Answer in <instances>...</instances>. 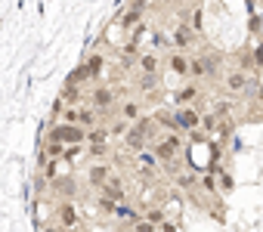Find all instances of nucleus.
<instances>
[{
	"instance_id": "1a4fd4ad",
	"label": "nucleus",
	"mask_w": 263,
	"mask_h": 232,
	"mask_svg": "<svg viewBox=\"0 0 263 232\" xmlns=\"http://www.w3.org/2000/svg\"><path fill=\"white\" fill-rule=\"evenodd\" d=\"M171 99H174V108H183V105H201L204 93H201V84L186 81V84H180V87L171 93Z\"/></svg>"
},
{
	"instance_id": "0eeeda50",
	"label": "nucleus",
	"mask_w": 263,
	"mask_h": 232,
	"mask_svg": "<svg viewBox=\"0 0 263 232\" xmlns=\"http://www.w3.org/2000/svg\"><path fill=\"white\" fill-rule=\"evenodd\" d=\"M198 37H201V34H198L186 19L177 22L174 31H171V44H174V50H177V53H189V56H192V47L198 44Z\"/></svg>"
},
{
	"instance_id": "aec40b11",
	"label": "nucleus",
	"mask_w": 263,
	"mask_h": 232,
	"mask_svg": "<svg viewBox=\"0 0 263 232\" xmlns=\"http://www.w3.org/2000/svg\"><path fill=\"white\" fill-rule=\"evenodd\" d=\"M140 93H155L161 87V74H137V84H134Z\"/></svg>"
},
{
	"instance_id": "20e7f679",
	"label": "nucleus",
	"mask_w": 263,
	"mask_h": 232,
	"mask_svg": "<svg viewBox=\"0 0 263 232\" xmlns=\"http://www.w3.org/2000/svg\"><path fill=\"white\" fill-rule=\"evenodd\" d=\"M87 130L84 127H78V124H53L50 127V133H47V140H53V143H62L65 149H71V146H87Z\"/></svg>"
},
{
	"instance_id": "dca6fc26",
	"label": "nucleus",
	"mask_w": 263,
	"mask_h": 232,
	"mask_svg": "<svg viewBox=\"0 0 263 232\" xmlns=\"http://www.w3.org/2000/svg\"><path fill=\"white\" fill-rule=\"evenodd\" d=\"M99 195H105V198L115 201V204H124V201H127V189H124V183H121L118 177H111V180L99 189Z\"/></svg>"
},
{
	"instance_id": "9d476101",
	"label": "nucleus",
	"mask_w": 263,
	"mask_h": 232,
	"mask_svg": "<svg viewBox=\"0 0 263 232\" xmlns=\"http://www.w3.org/2000/svg\"><path fill=\"white\" fill-rule=\"evenodd\" d=\"M137 74H161V68H164V59L158 56V53H152V50H146V53H140L137 56Z\"/></svg>"
},
{
	"instance_id": "4be33fe9",
	"label": "nucleus",
	"mask_w": 263,
	"mask_h": 232,
	"mask_svg": "<svg viewBox=\"0 0 263 232\" xmlns=\"http://www.w3.org/2000/svg\"><path fill=\"white\" fill-rule=\"evenodd\" d=\"M90 152V164H105L111 155V143H99V146H87Z\"/></svg>"
},
{
	"instance_id": "2eb2a0df",
	"label": "nucleus",
	"mask_w": 263,
	"mask_h": 232,
	"mask_svg": "<svg viewBox=\"0 0 263 232\" xmlns=\"http://www.w3.org/2000/svg\"><path fill=\"white\" fill-rule=\"evenodd\" d=\"M111 177H115V173H111V164H108V161H105V164H90V167H87V183H90L93 189H102Z\"/></svg>"
},
{
	"instance_id": "bb28decb",
	"label": "nucleus",
	"mask_w": 263,
	"mask_h": 232,
	"mask_svg": "<svg viewBox=\"0 0 263 232\" xmlns=\"http://www.w3.org/2000/svg\"><path fill=\"white\" fill-rule=\"evenodd\" d=\"M198 4H201V0H171V7H174V10H183V13L198 10Z\"/></svg>"
},
{
	"instance_id": "f03ea898",
	"label": "nucleus",
	"mask_w": 263,
	"mask_h": 232,
	"mask_svg": "<svg viewBox=\"0 0 263 232\" xmlns=\"http://www.w3.org/2000/svg\"><path fill=\"white\" fill-rule=\"evenodd\" d=\"M257 81H254V74L248 71V68H241V65H232V68H226V74H223V93H226V99H245V96H257Z\"/></svg>"
},
{
	"instance_id": "7ed1b4c3",
	"label": "nucleus",
	"mask_w": 263,
	"mask_h": 232,
	"mask_svg": "<svg viewBox=\"0 0 263 232\" xmlns=\"http://www.w3.org/2000/svg\"><path fill=\"white\" fill-rule=\"evenodd\" d=\"M149 149L155 152V158L161 161V167H167V164H177V158L183 155L186 143H183V133H161Z\"/></svg>"
},
{
	"instance_id": "6e6552de",
	"label": "nucleus",
	"mask_w": 263,
	"mask_h": 232,
	"mask_svg": "<svg viewBox=\"0 0 263 232\" xmlns=\"http://www.w3.org/2000/svg\"><path fill=\"white\" fill-rule=\"evenodd\" d=\"M201 108L198 105H183V108H174V118H177V127L180 133H192V130H201Z\"/></svg>"
},
{
	"instance_id": "a211bd4d",
	"label": "nucleus",
	"mask_w": 263,
	"mask_h": 232,
	"mask_svg": "<svg viewBox=\"0 0 263 232\" xmlns=\"http://www.w3.org/2000/svg\"><path fill=\"white\" fill-rule=\"evenodd\" d=\"M59 99H62L65 105H74V108L87 102V96H84L81 84H65V87H62V93H59Z\"/></svg>"
},
{
	"instance_id": "423d86ee",
	"label": "nucleus",
	"mask_w": 263,
	"mask_h": 232,
	"mask_svg": "<svg viewBox=\"0 0 263 232\" xmlns=\"http://www.w3.org/2000/svg\"><path fill=\"white\" fill-rule=\"evenodd\" d=\"M118 99H127V93H124V90H115V87H105V84H96V87L90 90V96H87V105H93L96 111L108 114Z\"/></svg>"
},
{
	"instance_id": "5701e85b",
	"label": "nucleus",
	"mask_w": 263,
	"mask_h": 232,
	"mask_svg": "<svg viewBox=\"0 0 263 232\" xmlns=\"http://www.w3.org/2000/svg\"><path fill=\"white\" fill-rule=\"evenodd\" d=\"M62 158H65V146L47 140V143H44V161H62Z\"/></svg>"
},
{
	"instance_id": "39448f33",
	"label": "nucleus",
	"mask_w": 263,
	"mask_h": 232,
	"mask_svg": "<svg viewBox=\"0 0 263 232\" xmlns=\"http://www.w3.org/2000/svg\"><path fill=\"white\" fill-rule=\"evenodd\" d=\"M53 223L65 232H81L84 229V217L78 214L74 201H56L53 204Z\"/></svg>"
},
{
	"instance_id": "a878e982",
	"label": "nucleus",
	"mask_w": 263,
	"mask_h": 232,
	"mask_svg": "<svg viewBox=\"0 0 263 232\" xmlns=\"http://www.w3.org/2000/svg\"><path fill=\"white\" fill-rule=\"evenodd\" d=\"M198 186H201L208 195H217V192H220V186H217V180H214L211 173H208V177H201V180H198Z\"/></svg>"
},
{
	"instance_id": "b1692460",
	"label": "nucleus",
	"mask_w": 263,
	"mask_h": 232,
	"mask_svg": "<svg viewBox=\"0 0 263 232\" xmlns=\"http://www.w3.org/2000/svg\"><path fill=\"white\" fill-rule=\"evenodd\" d=\"M130 127H134V124L124 121V118H111V121H108V133H111V137H118V140H124V137L130 133Z\"/></svg>"
},
{
	"instance_id": "ddd939ff",
	"label": "nucleus",
	"mask_w": 263,
	"mask_h": 232,
	"mask_svg": "<svg viewBox=\"0 0 263 232\" xmlns=\"http://www.w3.org/2000/svg\"><path fill=\"white\" fill-rule=\"evenodd\" d=\"M99 124H105V121H102V111H96V108L87 105V102L78 105V127H84V130L90 133V130H96Z\"/></svg>"
},
{
	"instance_id": "7c9ffc66",
	"label": "nucleus",
	"mask_w": 263,
	"mask_h": 232,
	"mask_svg": "<svg viewBox=\"0 0 263 232\" xmlns=\"http://www.w3.org/2000/svg\"><path fill=\"white\" fill-rule=\"evenodd\" d=\"M220 189H223V192H232V177H229L226 170L220 173Z\"/></svg>"
},
{
	"instance_id": "412c9836",
	"label": "nucleus",
	"mask_w": 263,
	"mask_h": 232,
	"mask_svg": "<svg viewBox=\"0 0 263 232\" xmlns=\"http://www.w3.org/2000/svg\"><path fill=\"white\" fill-rule=\"evenodd\" d=\"M143 217H146L149 223H155L158 229H161V226H164V223L171 220V217H167V210H164L161 204H149V207H143Z\"/></svg>"
},
{
	"instance_id": "4468645a",
	"label": "nucleus",
	"mask_w": 263,
	"mask_h": 232,
	"mask_svg": "<svg viewBox=\"0 0 263 232\" xmlns=\"http://www.w3.org/2000/svg\"><path fill=\"white\" fill-rule=\"evenodd\" d=\"M164 68L171 71V74H177V78H186L189 81V53H167V59H164Z\"/></svg>"
},
{
	"instance_id": "2f4dec72",
	"label": "nucleus",
	"mask_w": 263,
	"mask_h": 232,
	"mask_svg": "<svg viewBox=\"0 0 263 232\" xmlns=\"http://www.w3.org/2000/svg\"><path fill=\"white\" fill-rule=\"evenodd\" d=\"M118 232H137V229H134V226H121Z\"/></svg>"
},
{
	"instance_id": "393cba45",
	"label": "nucleus",
	"mask_w": 263,
	"mask_h": 232,
	"mask_svg": "<svg viewBox=\"0 0 263 232\" xmlns=\"http://www.w3.org/2000/svg\"><path fill=\"white\" fill-rule=\"evenodd\" d=\"M108 124H99L96 130H90V137H87V146H99V143H108Z\"/></svg>"
},
{
	"instance_id": "9b49d317",
	"label": "nucleus",
	"mask_w": 263,
	"mask_h": 232,
	"mask_svg": "<svg viewBox=\"0 0 263 232\" xmlns=\"http://www.w3.org/2000/svg\"><path fill=\"white\" fill-rule=\"evenodd\" d=\"M53 186V192H56V198L59 201H74L78 198V180L71 177V173H62L56 183H50Z\"/></svg>"
},
{
	"instance_id": "6ab92c4d",
	"label": "nucleus",
	"mask_w": 263,
	"mask_h": 232,
	"mask_svg": "<svg viewBox=\"0 0 263 232\" xmlns=\"http://www.w3.org/2000/svg\"><path fill=\"white\" fill-rule=\"evenodd\" d=\"M220 124H223V114H217V111H214V108H211V111H204V114H201V130H204V133H208V137H211V140H214V137H217V130H220Z\"/></svg>"
},
{
	"instance_id": "f3484780",
	"label": "nucleus",
	"mask_w": 263,
	"mask_h": 232,
	"mask_svg": "<svg viewBox=\"0 0 263 232\" xmlns=\"http://www.w3.org/2000/svg\"><path fill=\"white\" fill-rule=\"evenodd\" d=\"M115 217H118V223H121V226H134L137 220H143V210H137L134 204H127V201H124V204H118V207H115Z\"/></svg>"
},
{
	"instance_id": "c85d7f7f",
	"label": "nucleus",
	"mask_w": 263,
	"mask_h": 232,
	"mask_svg": "<svg viewBox=\"0 0 263 232\" xmlns=\"http://www.w3.org/2000/svg\"><path fill=\"white\" fill-rule=\"evenodd\" d=\"M96 204H99V210H105V214H111V217H115V207H118L115 201H108L105 195H96Z\"/></svg>"
},
{
	"instance_id": "f257e3e1",
	"label": "nucleus",
	"mask_w": 263,
	"mask_h": 232,
	"mask_svg": "<svg viewBox=\"0 0 263 232\" xmlns=\"http://www.w3.org/2000/svg\"><path fill=\"white\" fill-rule=\"evenodd\" d=\"M220 68H223V53L204 50L189 56V81L195 84H214L220 78Z\"/></svg>"
},
{
	"instance_id": "cd10ccee",
	"label": "nucleus",
	"mask_w": 263,
	"mask_h": 232,
	"mask_svg": "<svg viewBox=\"0 0 263 232\" xmlns=\"http://www.w3.org/2000/svg\"><path fill=\"white\" fill-rule=\"evenodd\" d=\"M186 140H189V143H195V146H201V143H208V146H211V143H214L204 130H192V133H186Z\"/></svg>"
},
{
	"instance_id": "f8f14e48",
	"label": "nucleus",
	"mask_w": 263,
	"mask_h": 232,
	"mask_svg": "<svg viewBox=\"0 0 263 232\" xmlns=\"http://www.w3.org/2000/svg\"><path fill=\"white\" fill-rule=\"evenodd\" d=\"M118 118H124V121H130V124H137V121L143 118V99H137V96L121 99V105H118Z\"/></svg>"
},
{
	"instance_id": "c756f323",
	"label": "nucleus",
	"mask_w": 263,
	"mask_h": 232,
	"mask_svg": "<svg viewBox=\"0 0 263 232\" xmlns=\"http://www.w3.org/2000/svg\"><path fill=\"white\" fill-rule=\"evenodd\" d=\"M62 124H78V108H74V105H68V108L62 111Z\"/></svg>"
}]
</instances>
